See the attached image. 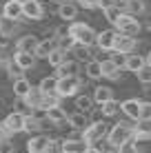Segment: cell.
Here are the masks:
<instances>
[{
  "mask_svg": "<svg viewBox=\"0 0 151 153\" xmlns=\"http://www.w3.org/2000/svg\"><path fill=\"white\" fill-rule=\"evenodd\" d=\"M96 36L98 33L85 22H74L69 27V38L74 42H78V45H93V42H96Z\"/></svg>",
  "mask_w": 151,
  "mask_h": 153,
  "instance_id": "6da1fadb",
  "label": "cell"
},
{
  "mask_svg": "<svg viewBox=\"0 0 151 153\" xmlns=\"http://www.w3.org/2000/svg\"><path fill=\"white\" fill-rule=\"evenodd\" d=\"M131 138H133V129H131V126L116 124L111 131H109V138L107 140H109V144H111V146H116V149H118V146H122L124 142H129Z\"/></svg>",
  "mask_w": 151,
  "mask_h": 153,
  "instance_id": "7a4b0ae2",
  "label": "cell"
},
{
  "mask_svg": "<svg viewBox=\"0 0 151 153\" xmlns=\"http://www.w3.org/2000/svg\"><path fill=\"white\" fill-rule=\"evenodd\" d=\"M116 29L124 36H136L140 31V22L133 18L131 13H120V18L116 20Z\"/></svg>",
  "mask_w": 151,
  "mask_h": 153,
  "instance_id": "3957f363",
  "label": "cell"
},
{
  "mask_svg": "<svg viewBox=\"0 0 151 153\" xmlns=\"http://www.w3.org/2000/svg\"><path fill=\"white\" fill-rule=\"evenodd\" d=\"M80 89V80L76 76H67V78H58V87H56V93L62 98L74 96V93Z\"/></svg>",
  "mask_w": 151,
  "mask_h": 153,
  "instance_id": "277c9868",
  "label": "cell"
},
{
  "mask_svg": "<svg viewBox=\"0 0 151 153\" xmlns=\"http://www.w3.org/2000/svg\"><path fill=\"white\" fill-rule=\"evenodd\" d=\"M22 16L29 20H40L45 16V9L38 0H22Z\"/></svg>",
  "mask_w": 151,
  "mask_h": 153,
  "instance_id": "5b68a950",
  "label": "cell"
},
{
  "mask_svg": "<svg viewBox=\"0 0 151 153\" xmlns=\"http://www.w3.org/2000/svg\"><path fill=\"white\" fill-rule=\"evenodd\" d=\"M105 133H107V124L105 122H93V124H89L85 131H82L87 144H89V142H96L98 138H102Z\"/></svg>",
  "mask_w": 151,
  "mask_h": 153,
  "instance_id": "8992f818",
  "label": "cell"
},
{
  "mask_svg": "<svg viewBox=\"0 0 151 153\" xmlns=\"http://www.w3.org/2000/svg\"><path fill=\"white\" fill-rule=\"evenodd\" d=\"M2 18L9 20H18L22 18V0H9L2 4Z\"/></svg>",
  "mask_w": 151,
  "mask_h": 153,
  "instance_id": "52a82bcc",
  "label": "cell"
},
{
  "mask_svg": "<svg viewBox=\"0 0 151 153\" xmlns=\"http://www.w3.org/2000/svg\"><path fill=\"white\" fill-rule=\"evenodd\" d=\"M4 124H7V129L11 131V133H20V131H25V113H9L7 118H4Z\"/></svg>",
  "mask_w": 151,
  "mask_h": 153,
  "instance_id": "ba28073f",
  "label": "cell"
},
{
  "mask_svg": "<svg viewBox=\"0 0 151 153\" xmlns=\"http://www.w3.org/2000/svg\"><path fill=\"white\" fill-rule=\"evenodd\" d=\"M133 47H136V40H133V36H124V33H118V36H116L113 51H118V53H129Z\"/></svg>",
  "mask_w": 151,
  "mask_h": 153,
  "instance_id": "9c48e42d",
  "label": "cell"
},
{
  "mask_svg": "<svg viewBox=\"0 0 151 153\" xmlns=\"http://www.w3.org/2000/svg\"><path fill=\"white\" fill-rule=\"evenodd\" d=\"M116 31H102V33L96 36V45L100 47L102 51H113V42H116Z\"/></svg>",
  "mask_w": 151,
  "mask_h": 153,
  "instance_id": "30bf717a",
  "label": "cell"
},
{
  "mask_svg": "<svg viewBox=\"0 0 151 153\" xmlns=\"http://www.w3.org/2000/svg\"><path fill=\"white\" fill-rule=\"evenodd\" d=\"M38 38L36 36H22L18 42H16V49L18 51H27V53H33L36 56V49H38Z\"/></svg>",
  "mask_w": 151,
  "mask_h": 153,
  "instance_id": "8fae6325",
  "label": "cell"
},
{
  "mask_svg": "<svg viewBox=\"0 0 151 153\" xmlns=\"http://www.w3.org/2000/svg\"><path fill=\"white\" fill-rule=\"evenodd\" d=\"M144 67H147V60H144L142 56H138V53H129L127 58H124V69L127 71L138 73L140 69H144Z\"/></svg>",
  "mask_w": 151,
  "mask_h": 153,
  "instance_id": "7c38bea8",
  "label": "cell"
},
{
  "mask_svg": "<svg viewBox=\"0 0 151 153\" xmlns=\"http://www.w3.org/2000/svg\"><path fill=\"white\" fill-rule=\"evenodd\" d=\"M47 146H49V138H45V135H36L27 142L29 153H47Z\"/></svg>",
  "mask_w": 151,
  "mask_h": 153,
  "instance_id": "4fadbf2b",
  "label": "cell"
},
{
  "mask_svg": "<svg viewBox=\"0 0 151 153\" xmlns=\"http://www.w3.org/2000/svg\"><path fill=\"white\" fill-rule=\"evenodd\" d=\"M140 107H142V102H138L136 98H131V100H124V102L120 104L122 113H127L129 118H133V120H140Z\"/></svg>",
  "mask_w": 151,
  "mask_h": 153,
  "instance_id": "5bb4252c",
  "label": "cell"
},
{
  "mask_svg": "<svg viewBox=\"0 0 151 153\" xmlns=\"http://www.w3.org/2000/svg\"><path fill=\"white\" fill-rule=\"evenodd\" d=\"M31 82L27 80V78H18V80H13V93L18 98H27L29 93H31Z\"/></svg>",
  "mask_w": 151,
  "mask_h": 153,
  "instance_id": "9a60e30c",
  "label": "cell"
},
{
  "mask_svg": "<svg viewBox=\"0 0 151 153\" xmlns=\"http://www.w3.org/2000/svg\"><path fill=\"white\" fill-rule=\"evenodd\" d=\"M87 146H89V144H87L85 140H65V142H62L65 153H85Z\"/></svg>",
  "mask_w": 151,
  "mask_h": 153,
  "instance_id": "2e32d148",
  "label": "cell"
},
{
  "mask_svg": "<svg viewBox=\"0 0 151 153\" xmlns=\"http://www.w3.org/2000/svg\"><path fill=\"white\" fill-rule=\"evenodd\" d=\"M13 60L18 62L22 69H31V67L36 65V56H33V53H27V51H16Z\"/></svg>",
  "mask_w": 151,
  "mask_h": 153,
  "instance_id": "e0dca14e",
  "label": "cell"
},
{
  "mask_svg": "<svg viewBox=\"0 0 151 153\" xmlns=\"http://www.w3.org/2000/svg\"><path fill=\"white\" fill-rule=\"evenodd\" d=\"M56 87H58V78L56 76H47V78H42V80H40V93H56Z\"/></svg>",
  "mask_w": 151,
  "mask_h": 153,
  "instance_id": "ac0fdd59",
  "label": "cell"
},
{
  "mask_svg": "<svg viewBox=\"0 0 151 153\" xmlns=\"http://www.w3.org/2000/svg\"><path fill=\"white\" fill-rule=\"evenodd\" d=\"M109 100H113V91L109 87H98L96 91H93V102L105 104V102H109Z\"/></svg>",
  "mask_w": 151,
  "mask_h": 153,
  "instance_id": "d6986e66",
  "label": "cell"
},
{
  "mask_svg": "<svg viewBox=\"0 0 151 153\" xmlns=\"http://www.w3.org/2000/svg\"><path fill=\"white\" fill-rule=\"evenodd\" d=\"M76 13H78V7H76V4H71V2H62L58 7V16L62 20H74Z\"/></svg>",
  "mask_w": 151,
  "mask_h": 153,
  "instance_id": "ffe728a7",
  "label": "cell"
},
{
  "mask_svg": "<svg viewBox=\"0 0 151 153\" xmlns=\"http://www.w3.org/2000/svg\"><path fill=\"white\" fill-rule=\"evenodd\" d=\"M87 76H89L91 80H98V78H102V62L89 60V62H87Z\"/></svg>",
  "mask_w": 151,
  "mask_h": 153,
  "instance_id": "44dd1931",
  "label": "cell"
},
{
  "mask_svg": "<svg viewBox=\"0 0 151 153\" xmlns=\"http://www.w3.org/2000/svg\"><path fill=\"white\" fill-rule=\"evenodd\" d=\"M56 49L54 40H40L38 42V49H36V56L38 58H49V53Z\"/></svg>",
  "mask_w": 151,
  "mask_h": 153,
  "instance_id": "7402d4cb",
  "label": "cell"
},
{
  "mask_svg": "<svg viewBox=\"0 0 151 153\" xmlns=\"http://www.w3.org/2000/svg\"><path fill=\"white\" fill-rule=\"evenodd\" d=\"M22 100H25V104H27V107L38 109L40 102H42V93H40V89H31V93H29L27 98H22Z\"/></svg>",
  "mask_w": 151,
  "mask_h": 153,
  "instance_id": "603a6c76",
  "label": "cell"
},
{
  "mask_svg": "<svg viewBox=\"0 0 151 153\" xmlns=\"http://www.w3.org/2000/svg\"><path fill=\"white\" fill-rule=\"evenodd\" d=\"M118 73H120V67H118L113 60H102V76H107V78H118Z\"/></svg>",
  "mask_w": 151,
  "mask_h": 153,
  "instance_id": "cb8c5ba5",
  "label": "cell"
},
{
  "mask_svg": "<svg viewBox=\"0 0 151 153\" xmlns=\"http://www.w3.org/2000/svg\"><path fill=\"white\" fill-rule=\"evenodd\" d=\"M45 113H47V118H49L51 122H65V120H67V113L62 111L58 104H56V107H51V109H47Z\"/></svg>",
  "mask_w": 151,
  "mask_h": 153,
  "instance_id": "d4e9b609",
  "label": "cell"
},
{
  "mask_svg": "<svg viewBox=\"0 0 151 153\" xmlns=\"http://www.w3.org/2000/svg\"><path fill=\"white\" fill-rule=\"evenodd\" d=\"M76 67H74V62H62L60 67H56V78H67V76H76Z\"/></svg>",
  "mask_w": 151,
  "mask_h": 153,
  "instance_id": "484cf974",
  "label": "cell"
},
{
  "mask_svg": "<svg viewBox=\"0 0 151 153\" xmlns=\"http://www.w3.org/2000/svg\"><path fill=\"white\" fill-rule=\"evenodd\" d=\"M47 60H49V65H51V67H60L62 62H65V51L56 47V49L49 53V58H47Z\"/></svg>",
  "mask_w": 151,
  "mask_h": 153,
  "instance_id": "4316f807",
  "label": "cell"
},
{
  "mask_svg": "<svg viewBox=\"0 0 151 153\" xmlns=\"http://www.w3.org/2000/svg\"><path fill=\"white\" fill-rule=\"evenodd\" d=\"M74 53L78 60H91V51H89V45H74Z\"/></svg>",
  "mask_w": 151,
  "mask_h": 153,
  "instance_id": "83f0119b",
  "label": "cell"
},
{
  "mask_svg": "<svg viewBox=\"0 0 151 153\" xmlns=\"http://www.w3.org/2000/svg\"><path fill=\"white\" fill-rule=\"evenodd\" d=\"M22 71H25V69H22V67H20L16 60H9V65H7V73L13 78V80H18V78H25V76H22Z\"/></svg>",
  "mask_w": 151,
  "mask_h": 153,
  "instance_id": "f1b7e54d",
  "label": "cell"
},
{
  "mask_svg": "<svg viewBox=\"0 0 151 153\" xmlns=\"http://www.w3.org/2000/svg\"><path fill=\"white\" fill-rule=\"evenodd\" d=\"M118 111H120V104L116 102V100H109V102H105L102 104V113L107 115V118H113Z\"/></svg>",
  "mask_w": 151,
  "mask_h": 153,
  "instance_id": "f546056e",
  "label": "cell"
},
{
  "mask_svg": "<svg viewBox=\"0 0 151 153\" xmlns=\"http://www.w3.org/2000/svg\"><path fill=\"white\" fill-rule=\"evenodd\" d=\"M56 104H58V93H42V102H40V109H51V107H56Z\"/></svg>",
  "mask_w": 151,
  "mask_h": 153,
  "instance_id": "4dcf8cb0",
  "label": "cell"
},
{
  "mask_svg": "<svg viewBox=\"0 0 151 153\" xmlns=\"http://www.w3.org/2000/svg\"><path fill=\"white\" fill-rule=\"evenodd\" d=\"M76 107L80 109V111H91V107H93V98H89V96H80L76 100Z\"/></svg>",
  "mask_w": 151,
  "mask_h": 153,
  "instance_id": "1f68e13d",
  "label": "cell"
},
{
  "mask_svg": "<svg viewBox=\"0 0 151 153\" xmlns=\"http://www.w3.org/2000/svg\"><path fill=\"white\" fill-rule=\"evenodd\" d=\"M102 11H105V18L111 25H116V20L120 18V7H107V9H102Z\"/></svg>",
  "mask_w": 151,
  "mask_h": 153,
  "instance_id": "d6a6232c",
  "label": "cell"
},
{
  "mask_svg": "<svg viewBox=\"0 0 151 153\" xmlns=\"http://www.w3.org/2000/svg\"><path fill=\"white\" fill-rule=\"evenodd\" d=\"M40 129V122L31 115H25V131H38Z\"/></svg>",
  "mask_w": 151,
  "mask_h": 153,
  "instance_id": "836d02e7",
  "label": "cell"
},
{
  "mask_svg": "<svg viewBox=\"0 0 151 153\" xmlns=\"http://www.w3.org/2000/svg\"><path fill=\"white\" fill-rule=\"evenodd\" d=\"M140 120L142 122L151 120V102H142V107H140Z\"/></svg>",
  "mask_w": 151,
  "mask_h": 153,
  "instance_id": "e575fe53",
  "label": "cell"
},
{
  "mask_svg": "<svg viewBox=\"0 0 151 153\" xmlns=\"http://www.w3.org/2000/svg\"><path fill=\"white\" fill-rule=\"evenodd\" d=\"M47 153H65V149H62V142H58V140H49Z\"/></svg>",
  "mask_w": 151,
  "mask_h": 153,
  "instance_id": "d590c367",
  "label": "cell"
},
{
  "mask_svg": "<svg viewBox=\"0 0 151 153\" xmlns=\"http://www.w3.org/2000/svg\"><path fill=\"white\" fill-rule=\"evenodd\" d=\"M138 80H140V82H144V84L151 82V67H144V69H140V71H138Z\"/></svg>",
  "mask_w": 151,
  "mask_h": 153,
  "instance_id": "8d00e7d4",
  "label": "cell"
},
{
  "mask_svg": "<svg viewBox=\"0 0 151 153\" xmlns=\"http://www.w3.org/2000/svg\"><path fill=\"white\" fill-rule=\"evenodd\" d=\"M118 153H138V149H136V144L129 140V142H124L122 146H118Z\"/></svg>",
  "mask_w": 151,
  "mask_h": 153,
  "instance_id": "74e56055",
  "label": "cell"
},
{
  "mask_svg": "<svg viewBox=\"0 0 151 153\" xmlns=\"http://www.w3.org/2000/svg\"><path fill=\"white\" fill-rule=\"evenodd\" d=\"M0 153H13V142L11 140H0Z\"/></svg>",
  "mask_w": 151,
  "mask_h": 153,
  "instance_id": "f35d334b",
  "label": "cell"
},
{
  "mask_svg": "<svg viewBox=\"0 0 151 153\" xmlns=\"http://www.w3.org/2000/svg\"><path fill=\"white\" fill-rule=\"evenodd\" d=\"M127 9H131V11H142L144 4L140 2V0H127Z\"/></svg>",
  "mask_w": 151,
  "mask_h": 153,
  "instance_id": "ab89813d",
  "label": "cell"
},
{
  "mask_svg": "<svg viewBox=\"0 0 151 153\" xmlns=\"http://www.w3.org/2000/svg\"><path fill=\"white\" fill-rule=\"evenodd\" d=\"M69 122L74 124V126H82V129H85V118H82L80 113H76V115H71L69 118Z\"/></svg>",
  "mask_w": 151,
  "mask_h": 153,
  "instance_id": "60d3db41",
  "label": "cell"
},
{
  "mask_svg": "<svg viewBox=\"0 0 151 153\" xmlns=\"http://www.w3.org/2000/svg\"><path fill=\"white\" fill-rule=\"evenodd\" d=\"M9 135H11V131L7 129L4 122H0V140H9Z\"/></svg>",
  "mask_w": 151,
  "mask_h": 153,
  "instance_id": "b9f144b4",
  "label": "cell"
},
{
  "mask_svg": "<svg viewBox=\"0 0 151 153\" xmlns=\"http://www.w3.org/2000/svg\"><path fill=\"white\" fill-rule=\"evenodd\" d=\"M98 7L107 9V7H118V0H98Z\"/></svg>",
  "mask_w": 151,
  "mask_h": 153,
  "instance_id": "7bdbcfd3",
  "label": "cell"
},
{
  "mask_svg": "<svg viewBox=\"0 0 151 153\" xmlns=\"http://www.w3.org/2000/svg\"><path fill=\"white\" fill-rule=\"evenodd\" d=\"M80 4L87 9H93V7H98V0H80Z\"/></svg>",
  "mask_w": 151,
  "mask_h": 153,
  "instance_id": "ee69618b",
  "label": "cell"
},
{
  "mask_svg": "<svg viewBox=\"0 0 151 153\" xmlns=\"http://www.w3.org/2000/svg\"><path fill=\"white\" fill-rule=\"evenodd\" d=\"M133 138H136V140H147L149 138V133H144V131H133Z\"/></svg>",
  "mask_w": 151,
  "mask_h": 153,
  "instance_id": "f6af8a7d",
  "label": "cell"
},
{
  "mask_svg": "<svg viewBox=\"0 0 151 153\" xmlns=\"http://www.w3.org/2000/svg\"><path fill=\"white\" fill-rule=\"evenodd\" d=\"M85 153H102V151H98L96 146H87V151H85Z\"/></svg>",
  "mask_w": 151,
  "mask_h": 153,
  "instance_id": "bcb514c9",
  "label": "cell"
},
{
  "mask_svg": "<svg viewBox=\"0 0 151 153\" xmlns=\"http://www.w3.org/2000/svg\"><path fill=\"white\" fill-rule=\"evenodd\" d=\"M144 60H147V67H151V51L147 53V58H144Z\"/></svg>",
  "mask_w": 151,
  "mask_h": 153,
  "instance_id": "7dc6e473",
  "label": "cell"
}]
</instances>
